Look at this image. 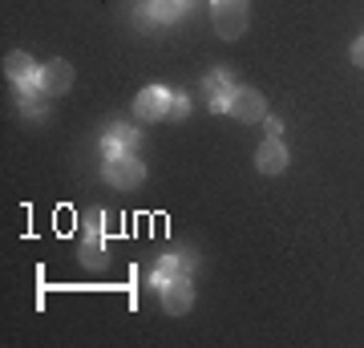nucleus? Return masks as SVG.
Segmentation results:
<instances>
[{
    "label": "nucleus",
    "instance_id": "1",
    "mask_svg": "<svg viewBox=\"0 0 364 348\" xmlns=\"http://www.w3.org/2000/svg\"><path fill=\"white\" fill-rule=\"evenodd\" d=\"M142 179H146V167L130 154V150H122V154H105V182H109V186L130 191V186H138Z\"/></svg>",
    "mask_w": 364,
    "mask_h": 348
},
{
    "label": "nucleus",
    "instance_id": "2",
    "mask_svg": "<svg viewBox=\"0 0 364 348\" xmlns=\"http://www.w3.org/2000/svg\"><path fill=\"white\" fill-rule=\"evenodd\" d=\"M215 33L227 41L247 33V0H215Z\"/></svg>",
    "mask_w": 364,
    "mask_h": 348
},
{
    "label": "nucleus",
    "instance_id": "3",
    "mask_svg": "<svg viewBox=\"0 0 364 348\" xmlns=\"http://www.w3.org/2000/svg\"><path fill=\"white\" fill-rule=\"evenodd\" d=\"M191 304H195V288H191V280H186V275H174V280H166V284H162V308H166L170 316L191 312Z\"/></svg>",
    "mask_w": 364,
    "mask_h": 348
},
{
    "label": "nucleus",
    "instance_id": "4",
    "mask_svg": "<svg viewBox=\"0 0 364 348\" xmlns=\"http://www.w3.org/2000/svg\"><path fill=\"white\" fill-rule=\"evenodd\" d=\"M138 117H146V122H158V117L170 114V93L162 90V85H146L142 93H138Z\"/></svg>",
    "mask_w": 364,
    "mask_h": 348
},
{
    "label": "nucleus",
    "instance_id": "5",
    "mask_svg": "<svg viewBox=\"0 0 364 348\" xmlns=\"http://www.w3.org/2000/svg\"><path fill=\"white\" fill-rule=\"evenodd\" d=\"M41 90L45 93H53V97H57V93H65L69 85H73V65L69 61H49V65H41Z\"/></svg>",
    "mask_w": 364,
    "mask_h": 348
},
{
    "label": "nucleus",
    "instance_id": "6",
    "mask_svg": "<svg viewBox=\"0 0 364 348\" xmlns=\"http://www.w3.org/2000/svg\"><path fill=\"white\" fill-rule=\"evenodd\" d=\"M227 114H235L239 122H259V117L267 114V105H263V97L255 90H235L231 110H227Z\"/></svg>",
    "mask_w": 364,
    "mask_h": 348
},
{
    "label": "nucleus",
    "instance_id": "7",
    "mask_svg": "<svg viewBox=\"0 0 364 348\" xmlns=\"http://www.w3.org/2000/svg\"><path fill=\"white\" fill-rule=\"evenodd\" d=\"M255 167H259V174H279V170L287 167V146L279 142V138H267V142L255 150Z\"/></svg>",
    "mask_w": 364,
    "mask_h": 348
},
{
    "label": "nucleus",
    "instance_id": "8",
    "mask_svg": "<svg viewBox=\"0 0 364 348\" xmlns=\"http://www.w3.org/2000/svg\"><path fill=\"white\" fill-rule=\"evenodd\" d=\"M4 69H9V78H13V81H21V85H28V81H37V78H41L37 61H33L28 53H21V49L4 57Z\"/></svg>",
    "mask_w": 364,
    "mask_h": 348
},
{
    "label": "nucleus",
    "instance_id": "9",
    "mask_svg": "<svg viewBox=\"0 0 364 348\" xmlns=\"http://www.w3.org/2000/svg\"><path fill=\"white\" fill-rule=\"evenodd\" d=\"M207 97H210V110H231V97H235V85L227 73H210L207 78Z\"/></svg>",
    "mask_w": 364,
    "mask_h": 348
},
{
    "label": "nucleus",
    "instance_id": "10",
    "mask_svg": "<svg viewBox=\"0 0 364 348\" xmlns=\"http://www.w3.org/2000/svg\"><path fill=\"white\" fill-rule=\"evenodd\" d=\"M130 146H138V130L122 126V122L105 130V154H122V150H130Z\"/></svg>",
    "mask_w": 364,
    "mask_h": 348
},
{
    "label": "nucleus",
    "instance_id": "11",
    "mask_svg": "<svg viewBox=\"0 0 364 348\" xmlns=\"http://www.w3.org/2000/svg\"><path fill=\"white\" fill-rule=\"evenodd\" d=\"M182 4H186V0H150V13H154L158 21H174V16L182 13Z\"/></svg>",
    "mask_w": 364,
    "mask_h": 348
},
{
    "label": "nucleus",
    "instance_id": "12",
    "mask_svg": "<svg viewBox=\"0 0 364 348\" xmlns=\"http://www.w3.org/2000/svg\"><path fill=\"white\" fill-rule=\"evenodd\" d=\"M178 271H182V259L166 255V259H162V263H158V271H154V280H158V288L166 284V280H174V275H178Z\"/></svg>",
    "mask_w": 364,
    "mask_h": 348
},
{
    "label": "nucleus",
    "instance_id": "13",
    "mask_svg": "<svg viewBox=\"0 0 364 348\" xmlns=\"http://www.w3.org/2000/svg\"><path fill=\"white\" fill-rule=\"evenodd\" d=\"M186 110H191L186 93H170V114H174V117H186Z\"/></svg>",
    "mask_w": 364,
    "mask_h": 348
},
{
    "label": "nucleus",
    "instance_id": "14",
    "mask_svg": "<svg viewBox=\"0 0 364 348\" xmlns=\"http://www.w3.org/2000/svg\"><path fill=\"white\" fill-rule=\"evenodd\" d=\"M352 65H360V69H364V37L352 45Z\"/></svg>",
    "mask_w": 364,
    "mask_h": 348
},
{
    "label": "nucleus",
    "instance_id": "15",
    "mask_svg": "<svg viewBox=\"0 0 364 348\" xmlns=\"http://www.w3.org/2000/svg\"><path fill=\"white\" fill-rule=\"evenodd\" d=\"M279 130H284V126H279L275 117H267V138H279Z\"/></svg>",
    "mask_w": 364,
    "mask_h": 348
}]
</instances>
